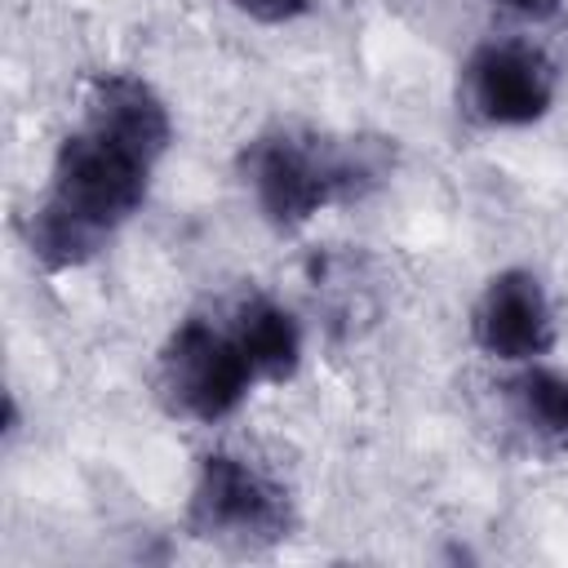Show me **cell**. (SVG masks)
I'll return each mask as SVG.
<instances>
[{
	"instance_id": "obj_1",
	"label": "cell",
	"mask_w": 568,
	"mask_h": 568,
	"mask_svg": "<svg viewBox=\"0 0 568 568\" xmlns=\"http://www.w3.org/2000/svg\"><path fill=\"white\" fill-rule=\"evenodd\" d=\"M173 124L160 93L138 75H98L84 98V124L62 138L49 195L27 213L22 235L40 266L71 271L98 257L120 222L146 200L155 160Z\"/></svg>"
},
{
	"instance_id": "obj_2",
	"label": "cell",
	"mask_w": 568,
	"mask_h": 568,
	"mask_svg": "<svg viewBox=\"0 0 568 568\" xmlns=\"http://www.w3.org/2000/svg\"><path fill=\"white\" fill-rule=\"evenodd\" d=\"M386 173V155L373 142L320 138L302 129H280L244 151V182L257 209L275 226H302L328 204L359 200Z\"/></svg>"
},
{
	"instance_id": "obj_3",
	"label": "cell",
	"mask_w": 568,
	"mask_h": 568,
	"mask_svg": "<svg viewBox=\"0 0 568 568\" xmlns=\"http://www.w3.org/2000/svg\"><path fill=\"white\" fill-rule=\"evenodd\" d=\"M253 382L257 373L244 346L235 342L231 328L213 320H186L182 328H173L155 368L164 408L191 422H222L226 413L240 408Z\"/></svg>"
},
{
	"instance_id": "obj_4",
	"label": "cell",
	"mask_w": 568,
	"mask_h": 568,
	"mask_svg": "<svg viewBox=\"0 0 568 568\" xmlns=\"http://www.w3.org/2000/svg\"><path fill=\"white\" fill-rule=\"evenodd\" d=\"M191 532L235 550H262L288 537L293 510L280 484L231 453H209L191 493Z\"/></svg>"
},
{
	"instance_id": "obj_5",
	"label": "cell",
	"mask_w": 568,
	"mask_h": 568,
	"mask_svg": "<svg viewBox=\"0 0 568 568\" xmlns=\"http://www.w3.org/2000/svg\"><path fill=\"white\" fill-rule=\"evenodd\" d=\"M555 67L524 40L484 44L462 71V102L484 124H532L550 111Z\"/></svg>"
},
{
	"instance_id": "obj_6",
	"label": "cell",
	"mask_w": 568,
	"mask_h": 568,
	"mask_svg": "<svg viewBox=\"0 0 568 568\" xmlns=\"http://www.w3.org/2000/svg\"><path fill=\"white\" fill-rule=\"evenodd\" d=\"M470 333H475V346L493 359L528 364L546 355L555 342V320H550V302L537 275L528 271L493 275L470 311Z\"/></svg>"
},
{
	"instance_id": "obj_7",
	"label": "cell",
	"mask_w": 568,
	"mask_h": 568,
	"mask_svg": "<svg viewBox=\"0 0 568 568\" xmlns=\"http://www.w3.org/2000/svg\"><path fill=\"white\" fill-rule=\"evenodd\" d=\"M231 333L244 346L257 382H284L297 373L302 359V333L293 324V315L284 306H275L271 297H244L231 315Z\"/></svg>"
},
{
	"instance_id": "obj_8",
	"label": "cell",
	"mask_w": 568,
	"mask_h": 568,
	"mask_svg": "<svg viewBox=\"0 0 568 568\" xmlns=\"http://www.w3.org/2000/svg\"><path fill=\"white\" fill-rule=\"evenodd\" d=\"M506 399L541 444L568 448V377L550 368H524L519 377L506 382Z\"/></svg>"
},
{
	"instance_id": "obj_9",
	"label": "cell",
	"mask_w": 568,
	"mask_h": 568,
	"mask_svg": "<svg viewBox=\"0 0 568 568\" xmlns=\"http://www.w3.org/2000/svg\"><path fill=\"white\" fill-rule=\"evenodd\" d=\"M240 13H248V18H257V22H293V18H302L306 9H311V0H231Z\"/></svg>"
},
{
	"instance_id": "obj_10",
	"label": "cell",
	"mask_w": 568,
	"mask_h": 568,
	"mask_svg": "<svg viewBox=\"0 0 568 568\" xmlns=\"http://www.w3.org/2000/svg\"><path fill=\"white\" fill-rule=\"evenodd\" d=\"M493 4H501V9H510L519 18H555L564 0H493Z\"/></svg>"
}]
</instances>
